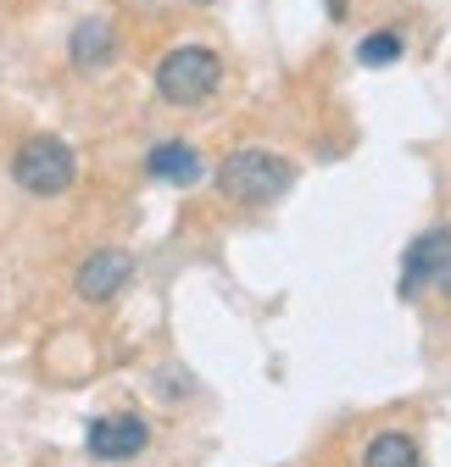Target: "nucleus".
<instances>
[{
  "label": "nucleus",
  "instance_id": "f257e3e1",
  "mask_svg": "<svg viewBox=\"0 0 451 467\" xmlns=\"http://www.w3.org/2000/svg\"><path fill=\"white\" fill-rule=\"evenodd\" d=\"M217 195L229 206H273L296 190V161L278 156V150H262V145H246V150H229L217 161Z\"/></svg>",
  "mask_w": 451,
  "mask_h": 467
},
{
  "label": "nucleus",
  "instance_id": "f03ea898",
  "mask_svg": "<svg viewBox=\"0 0 451 467\" xmlns=\"http://www.w3.org/2000/svg\"><path fill=\"white\" fill-rule=\"evenodd\" d=\"M12 184L39 195V201H56L79 184V150L62 140V134H28L17 150H12Z\"/></svg>",
  "mask_w": 451,
  "mask_h": 467
},
{
  "label": "nucleus",
  "instance_id": "7ed1b4c3",
  "mask_svg": "<svg viewBox=\"0 0 451 467\" xmlns=\"http://www.w3.org/2000/svg\"><path fill=\"white\" fill-rule=\"evenodd\" d=\"M151 84L167 106H206L223 89V56L212 45H173L156 62Z\"/></svg>",
  "mask_w": 451,
  "mask_h": 467
},
{
  "label": "nucleus",
  "instance_id": "20e7f679",
  "mask_svg": "<svg viewBox=\"0 0 451 467\" xmlns=\"http://www.w3.org/2000/svg\"><path fill=\"white\" fill-rule=\"evenodd\" d=\"M134 284V256L123 245H100L84 256V267L73 273V296L84 306H106V301H118L123 289Z\"/></svg>",
  "mask_w": 451,
  "mask_h": 467
},
{
  "label": "nucleus",
  "instance_id": "39448f33",
  "mask_svg": "<svg viewBox=\"0 0 451 467\" xmlns=\"http://www.w3.org/2000/svg\"><path fill=\"white\" fill-rule=\"evenodd\" d=\"M145 445H151V423L140 412H111L84 429L89 462H134V456H145Z\"/></svg>",
  "mask_w": 451,
  "mask_h": 467
},
{
  "label": "nucleus",
  "instance_id": "423d86ee",
  "mask_svg": "<svg viewBox=\"0 0 451 467\" xmlns=\"http://www.w3.org/2000/svg\"><path fill=\"white\" fill-rule=\"evenodd\" d=\"M446 262H451V228H424L418 240L402 251V284H396L402 301H418L424 289H435Z\"/></svg>",
  "mask_w": 451,
  "mask_h": 467
},
{
  "label": "nucleus",
  "instance_id": "0eeeda50",
  "mask_svg": "<svg viewBox=\"0 0 451 467\" xmlns=\"http://www.w3.org/2000/svg\"><path fill=\"white\" fill-rule=\"evenodd\" d=\"M145 179H151V184L190 190V184L206 179V156H201L195 145H184V140H162V145L145 150Z\"/></svg>",
  "mask_w": 451,
  "mask_h": 467
},
{
  "label": "nucleus",
  "instance_id": "6e6552de",
  "mask_svg": "<svg viewBox=\"0 0 451 467\" xmlns=\"http://www.w3.org/2000/svg\"><path fill=\"white\" fill-rule=\"evenodd\" d=\"M68 62L79 73H106L111 62H118V28H111L106 17H84L68 34Z\"/></svg>",
  "mask_w": 451,
  "mask_h": 467
},
{
  "label": "nucleus",
  "instance_id": "1a4fd4ad",
  "mask_svg": "<svg viewBox=\"0 0 451 467\" xmlns=\"http://www.w3.org/2000/svg\"><path fill=\"white\" fill-rule=\"evenodd\" d=\"M362 467H424V451L407 429H384L362 445Z\"/></svg>",
  "mask_w": 451,
  "mask_h": 467
},
{
  "label": "nucleus",
  "instance_id": "9d476101",
  "mask_svg": "<svg viewBox=\"0 0 451 467\" xmlns=\"http://www.w3.org/2000/svg\"><path fill=\"white\" fill-rule=\"evenodd\" d=\"M402 56H407V39L396 28H373V34L357 39V62L362 67H396Z\"/></svg>",
  "mask_w": 451,
  "mask_h": 467
},
{
  "label": "nucleus",
  "instance_id": "9b49d317",
  "mask_svg": "<svg viewBox=\"0 0 451 467\" xmlns=\"http://www.w3.org/2000/svg\"><path fill=\"white\" fill-rule=\"evenodd\" d=\"M190 389H195V379H190L184 368H162V373H156V395H162V400H184Z\"/></svg>",
  "mask_w": 451,
  "mask_h": 467
},
{
  "label": "nucleus",
  "instance_id": "f8f14e48",
  "mask_svg": "<svg viewBox=\"0 0 451 467\" xmlns=\"http://www.w3.org/2000/svg\"><path fill=\"white\" fill-rule=\"evenodd\" d=\"M440 296L451 301V262H446V273H440Z\"/></svg>",
  "mask_w": 451,
  "mask_h": 467
},
{
  "label": "nucleus",
  "instance_id": "ddd939ff",
  "mask_svg": "<svg viewBox=\"0 0 451 467\" xmlns=\"http://www.w3.org/2000/svg\"><path fill=\"white\" fill-rule=\"evenodd\" d=\"M190 6H217V0H190Z\"/></svg>",
  "mask_w": 451,
  "mask_h": 467
}]
</instances>
